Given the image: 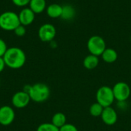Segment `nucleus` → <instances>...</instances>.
Instances as JSON below:
<instances>
[{"label":"nucleus","mask_w":131,"mask_h":131,"mask_svg":"<svg viewBox=\"0 0 131 131\" xmlns=\"http://www.w3.org/2000/svg\"><path fill=\"white\" fill-rule=\"evenodd\" d=\"M2 58L5 65L12 69L21 68L26 61V55L24 51L17 47L8 48Z\"/></svg>","instance_id":"nucleus-1"},{"label":"nucleus","mask_w":131,"mask_h":131,"mask_svg":"<svg viewBox=\"0 0 131 131\" xmlns=\"http://www.w3.org/2000/svg\"><path fill=\"white\" fill-rule=\"evenodd\" d=\"M26 92L28 94L31 101L36 103H42L46 101L51 94L50 88L47 84L43 83H36L30 86Z\"/></svg>","instance_id":"nucleus-2"},{"label":"nucleus","mask_w":131,"mask_h":131,"mask_svg":"<svg viewBox=\"0 0 131 131\" xmlns=\"http://www.w3.org/2000/svg\"><path fill=\"white\" fill-rule=\"evenodd\" d=\"M20 24L18 15L15 12L6 11L0 15V28L7 31H14Z\"/></svg>","instance_id":"nucleus-3"},{"label":"nucleus","mask_w":131,"mask_h":131,"mask_svg":"<svg viewBox=\"0 0 131 131\" xmlns=\"http://www.w3.org/2000/svg\"><path fill=\"white\" fill-rule=\"evenodd\" d=\"M96 99L97 102L104 107H111L115 100L112 88L109 86H102L99 88L96 94Z\"/></svg>","instance_id":"nucleus-4"},{"label":"nucleus","mask_w":131,"mask_h":131,"mask_svg":"<svg viewBox=\"0 0 131 131\" xmlns=\"http://www.w3.org/2000/svg\"><path fill=\"white\" fill-rule=\"evenodd\" d=\"M87 46L90 54L97 57L101 55L104 50L107 48L104 39L99 35L91 36L88 41Z\"/></svg>","instance_id":"nucleus-5"},{"label":"nucleus","mask_w":131,"mask_h":131,"mask_svg":"<svg viewBox=\"0 0 131 131\" xmlns=\"http://www.w3.org/2000/svg\"><path fill=\"white\" fill-rule=\"evenodd\" d=\"M112 89L115 100L120 102H124L127 101L130 96V88L125 82L120 81L116 83L114 86L112 88Z\"/></svg>","instance_id":"nucleus-6"},{"label":"nucleus","mask_w":131,"mask_h":131,"mask_svg":"<svg viewBox=\"0 0 131 131\" xmlns=\"http://www.w3.org/2000/svg\"><path fill=\"white\" fill-rule=\"evenodd\" d=\"M38 38L43 42H51L56 35L55 27L49 23L43 24L38 29Z\"/></svg>","instance_id":"nucleus-7"},{"label":"nucleus","mask_w":131,"mask_h":131,"mask_svg":"<svg viewBox=\"0 0 131 131\" xmlns=\"http://www.w3.org/2000/svg\"><path fill=\"white\" fill-rule=\"evenodd\" d=\"M15 114L13 108L5 105L0 107V124L2 126L10 125L15 120Z\"/></svg>","instance_id":"nucleus-8"},{"label":"nucleus","mask_w":131,"mask_h":131,"mask_svg":"<svg viewBox=\"0 0 131 131\" xmlns=\"http://www.w3.org/2000/svg\"><path fill=\"white\" fill-rule=\"evenodd\" d=\"M30 101V97L26 91H18L12 96V105L18 109L27 107Z\"/></svg>","instance_id":"nucleus-9"},{"label":"nucleus","mask_w":131,"mask_h":131,"mask_svg":"<svg viewBox=\"0 0 131 131\" xmlns=\"http://www.w3.org/2000/svg\"><path fill=\"white\" fill-rule=\"evenodd\" d=\"M101 117L103 122L106 125L113 126L117 123L118 116H117V111L111 106V107H107L104 108V111L102 112Z\"/></svg>","instance_id":"nucleus-10"},{"label":"nucleus","mask_w":131,"mask_h":131,"mask_svg":"<svg viewBox=\"0 0 131 131\" xmlns=\"http://www.w3.org/2000/svg\"><path fill=\"white\" fill-rule=\"evenodd\" d=\"M20 24L24 26L30 25L33 23L35 18V14L29 7L23 8L18 14Z\"/></svg>","instance_id":"nucleus-11"},{"label":"nucleus","mask_w":131,"mask_h":131,"mask_svg":"<svg viewBox=\"0 0 131 131\" xmlns=\"http://www.w3.org/2000/svg\"><path fill=\"white\" fill-rule=\"evenodd\" d=\"M46 13L51 18H60L62 13V6L56 3L51 4L46 8Z\"/></svg>","instance_id":"nucleus-12"},{"label":"nucleus","mask_w":131,"mask_h":131,"mask_svg":"<svg viewBox=\"0 0 131 131\" xmlns=\"http://www.w3.org/2000/svg\"><path fill=\"white\" fill-rule=\"evenodd\" d=\"M28 7L36 14L42 13L46 8V1L45 0H31Z\"/></svg>","instance_id":"nucleus-13"},{"label":"nucleus","mask_w":131,"mask_h":131,"mask_svg":"<svg viewBox=\"0 0 131 131\" xmlns=\"http://www.w3.org/2000/svg\"><path fill=\"white\" fill-rule=\"evenodd\" d=\"M101 57L104 62L111 64L117 61L118 58V54H117V52L114 49L111 48H107L104 50V51L102 53Z\"/></svg>","instance_id":"nucleus-14"},{"label":"nucleus","mask_w":131,"mask_h":131,"mask_svg":"<svg viewBox=\"0 0 131 131\" xmlns=\"http://www.w3.org/2000/svg\"><path fill=\"white\" fill-rule=\"evenodd\" d=\"M99 64V58L97 56L90 54L89 55L86 56L83 61L84 67L88 70H93L97 67Z\"/></svg>","instance_id":"nucleus-15"},{"label":"nucleus","mask_w":131,"mask_h":131,"mask_svg":"<svg viewBox=\"0 0 131 131\" xmlns=\"http://www.w3.org/2000/svg\"><path fill=\"white\" fill-rule=\"evenodd\" d=\"M76 15L75 8L71 5H64L62 6V13L61 18L65 21H71L74 19Z\"/></svg>","instance_id":"nucleus-16"},{"label":"nucleus","mask_w":131,"mask_h":131,"mask_svg":"<svg viewBox=\"0 0 131 131\" xmlns=\"http://www.w3.org/2000/svg\"><path fill=\"white\" fill-rule=\"evenodd\" d=\"M66 121H67L66 116L63 113H61V112L54 114L51 119V124H53L58 128H61L65 124H67Z\"/></svg>","instance_id":"nucleus-17"},{"label":"nucleus","mask_w":131,"mask_h":131,"mask_svg":"<svg viewBox=\"0 0 131 131\" xmlns=\"http://www.w3.org/2000/svg\"><path fill=\"white\" fill-rule=\"evenodd\" d=\"M104 107L103 106H101L99 103H97V102L94 103L91 105V107L89 108L90 114L95 117H101L102 114V112L104 111Z\"/></svg>","instance_id":"nucleus-18"},{"label":"nucleus","mask_w":131,"mask_h":131,"mask_svg":"<svg viewBox=\"0 0 131 131\" xmlns=\"http://www.w3.org/2000/svg\"><path fill=\"white\" fill-rule=\"evenodd\" d=\"M36 131H59V128L51 123H44L38 127Z\"/></svg>","instance_id":"nucleus-19"},{"label":"nucleus","mask_w":131,"mask_h":131,"mask_svg":"<svg viewBox=\"0 0 131 131\" xmlns=\"http://www.w3.org/2000/svg\"><path fill=\"white\" fill-rule=\"evenodd\" d=\"M14 33L16 36L18 37H22L25 35L26 33V29H25V26L22 25H19L14 31Z\"/></svg>","instance_id":"nucleus-20"},{"label":"nucleus","mask_w":131,"mask_h":131,"mask_svg":"<svg viewBox=\"0 0 131 131\" xmlns=\"http://www.w3.org/2000/svg\"><path fill=\"white\" fill-rule=\"evenodd\" d=\"M59 131H78V130L74 124H65L63 127L59 128Z\"/></svg>","instance_id":"nucleus-21"},{"label":"nucleus","mask_w":131,"mask_h":131,"mask_svg":"<svg viewBox=\"0 0 131 131\" xmlns=\"http://www.w3.org/2000/svg\"><path fill=\"white\" fill-rule=\"evenodd\" d=\"M31 0H12L13 4L18 7H25L26 5H28Z\"/></svg>","instance_id":"nucleus-22"},{"label":"nucleus","mask_w":131,"mask_h":131,"mask_svg":"<svg viewBox=\"0 0 131 131\" xmlns=\"http://www.w3.org/2000/svg\"><path fill=\"white\" fill-rule=\"evenodd\" d=\"M8 48H7V45L5 43V41L0 38V57H3L5 51H7Z\"/></svg>","instance_id":"nucleus-23"},{"label":"nucleus","mask_w":131,"mask_h":131,"mask_svg":"<svg viewBox=\"0 0 131 131\" xmlns=\"http://www.w3.org/2000/svg\"><path fill=\"white\" fill-rule=\"evenodd\" d=\"M5 66L6 65H5V63L4 61L3 58L2 57H0V73L3 71V70H4V68H5Z\"/></svg>","instance_id":"nucleus-24"}]
</instances>
